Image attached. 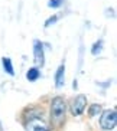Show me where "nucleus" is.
<instances>
[{"label":"nucleus","mask_w":117,"mask_h":131,"mask_svg":"<svg viewBox=\"0 0 117 131\" xmlns=\"http://www.w3.org/2000/svg\"><path fill=\"white\" fill-rule=\"evenodd\" d=\"M25 128H26V131H51L49 124L41 117H31L27 119Z\"/></svg>","instance_id":"obj_3"},{"label":"nucleus","mask_w":117,"mask_h":131,"mask_svg":"<svg viewBox=\"0 0 117 131\" xmlns=\"http://www.w3.org/2000/svg\"><path fill=\"white\" fill-rule=\"evenodd\" d=\"M117 125V111L116 110H105L100 117V127L105 131L116 128Z\"/></svg>","instance_id":"obj_2"},{"label":"nucleus","mask_w":117,"mask_h":131,"mask_svg":"<svg viewBox=\"0 0 117 131\" xmlns=\"http://www.w3.org/2000/svg\"><path fill=\"white\" fill-rule=\"evenodd\" d=\"M87 108V96L80 94L74 98V100L71 101V114L75 117L81 115L82 112L85 111Z\"/></svg>","instance_id":"obj_4"},{"label":"nucleus","mask_w":117,"mask_h":131,"mask_svg":"<svg viewBox=\"0 0 117 131\" xmlns=\"http://www.w3.org/2000/svg\"><path fill=\"white\" fill-rule=\"evenodd\" d=\"M101 49H103V42L100 40V42L94 43L93 49H91V53H93V55H98L100 52H101Z\"/></svg>","instance_id":"obj_11"},{"label":"nucleus","mask_w":117,"mask_h":131,"mask_svg":"<svg viewBox=\"0 0 117 131\" xmlns=\"http://www.w3.org/2000/svg\"><path fill=\"white\" fill-rule=\"evenodd\" d=\"M66 117V102L62 96H55L51 102V123L61 127Z\"/></svg>","instance_id":"obj_1"},{"label":"nucleus","mask_w":117,"mask_h":131,"mask_svg":"<svg viewBox=\"0 0 117 131\" xmlns=\"http://www.w3.org/2000/svg\"><path fill=\"white\" fill-rule=\"evenodd\" d=\"M58 17H59L58 15H55V16H51V19H48L46 22H45V27H49V26H51V25H54L55 22L58 20Z\"/></svg>","instance_id":"obj_12"},{"label":"nucleus","mask_w":117,"mask_h":131,"mask_svg":"<svg viewBox=\"0 0 117 131\" xmlns=\"http://www.w3.org/2000/svg\"><path fill=\"white\" fill-rule=\"evenodd\" d=\"M39 77H41V72H39L38 68H31V69L26 72V79L31 81V82H35Z\"/></svg>","instance_id":"obj_8"},{"label":"nucleus","mask_w":117,"mask_h":131,"mask_svg":"<svg viewBox=\"0 0 117 131\" xmlns=\"http://www.w3.org/2000/svg\"><path fill=\"white\" fill-rule=\"evenodd\" d=\"M33 62H35L36 68H42L45 63V52H43V45L41 40L33 42Z\"/></svg>","instance_id":"obj_5"},{"label":"nucleus","mask_w":117,"mask_h":131,"mask_svg":"<svg viewBox=\"0 0 117 131\" xmlns=\"http://www.w3.org/2000/svg\"><path fill=\"white\" fill-rule=\"evenodd\" d=\"M65 84V65H59L56 72H55V86L56 88H62Z\"/></svg>","instance_id":"obj_6"},{"label":"nucleus","mask_w":117,"mask_h":131,"mask_svg":"<svg viewBox=\"0 0 117 131\" xmlns=\"http://www.w3.org/2000/svg\"><path fill=\"white\" fill-rule=\"evenodd\" d=\"M64 3V0H49L48 2V7H51V9H58L61 7Z\"/></svg>","instance_id":"obj_10"},{"label":"nucleus","mask_w":117,"mask_h":131,"mask_svg":"<svg viewBox=\"0 0 117 131\" xmlns=\"http://www.w3.org/2000/svg\"><path fill=\"white\" fill-rule=\"evenodd\" d=\"M100 112H101V105H98V104L90 105V110H88V115L90 117H95V115H98Z\"/></svg>","instance_id":"obj_9"},{"label":"nucleus","mask_w":117,"mask_h":131,"mask_svg":"<svg viewBox=\"0 0 117 131\" xmlns=\"http://www.w3.org/2000/svg\"><path fill=\"white\" fill-rule=\"evenodd\" d=\"M2 63H3L4 72L7 73V75H10V77H13V75H15V69H13L12 59H10V58H3V59H2Z\"/></svg>","instance_id":"obj_7"}]
</instances>
